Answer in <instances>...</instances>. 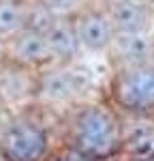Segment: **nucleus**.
I'll list each match as a JSON object with an SVG mask.
<instances>
[{
	"instance_id": "1",
	"label": "nucleus",
	"mask_w": 154,
	"mask_h": 161,
	"mask_svg": "<svg viewBox=\"0 0 154 161\" xmlns=\"http://www.w3.org/2000/svg\"><path fill=\"white\" fill-rule=\"evenodd\" d=\"M69 146L90 161H103L122 148V120L114 105L84 103L69 123Z\"/></svg>"
},
{
	"instance_id": "2",
	"label": "nucleus",
	"mask_w": 154,
	"mask_h": 161,
	"mask_svg": "<svg viewBox=\"0 0 154 161\" xmlns=\"http://www.w3.org/2000/svg\"><path fill=\"white\" fill-rule=\"evenodd\" d=\"M0 153L4 161H45L51 155L49 129L37 105L11 114L0 136Z\"/></svg>"
},
{
	"instance_id": "3",
	"label": "nucleus",
	"mask_w": 154,
	"mask_h": 161,
	"mask_svg": "<svg viewBox=\"0 0 154 161\" xmlns=\"http://www.w3.org/2000/svg\"><path fill=\"white\" fill-rule=\"evenodd\" d=\"M109 103L124 116L154 114V58L116 67L109 80Z\"/></svg>"
},
{
	"instance_id": "4",
	"label": "nucleus",
	"mask_w": 154,
	"mask_h": 161,
	"mask_svg": "<svg viewBox=\"0 0 154 161\" xmlns=\"http://www.w3.org/2000/svg\"><path fill=\"white\" fill-rule=\"evenodd\" d=\"M73 64L75 62H71V64L51 62L38 71V108H60V105H69L81 97V92L88 86V80Z\"/></svg>"
},
{
	"instance_id": "5",
	"label": "nucleus",
	"mask_w": 154,
	"mask_h": 161,
	"mask_svg": "<svg viewBox=\"0 0 154 161\" xmlns=\"http://www.w3.org/2000/svg\"><path fill=\"white\" fill-rule=\"evenodd\" d=\"M38 71L26 69L9 60L0 62V99L11 112L37 105Z\"/></svg>"
},
{
	"instance_id": "6",
	"label": "nucleus",
	"mask_w": 154,
	"mask_h": 161,
	"mask_svg": "<svg viewBox=\"0 0 154 161\" xmlns=\"http://www.w3.org/2000/svg\"><path fill=\"white\" fill-rule=\"evenodd\" d=\"M4 60L26 69L41 71L51 64V54L45 41V32L34 28H22L11 39L4 41Z\"/></svg>"
},
{
	"instance_id": "7",
	"label": "nucleus",
	"mask_w": 154,
	"mask_h": 161,
	"mask_svg": "<svg viewBox=\"0 0 154 161\" xmlns=\"http://www.w3.org/2000/svg\"><path fill=\"white\" fill-rule=\"evenodd\" d=\"M73 24H75V32L79 39V45H81V52L107 54L116 30L105 9L84 7L73 15Z\"/></svg>"
},
{
	"instance_id": "8",
	"label": "nucleus",
	"mask_w": 154,
	"mask_h": 161,
	"mask_svg": "<svg viewBox=\"0 0 154 161\" xmlns=\"http://www.w3.org/2000/svg\"><path fill=\"white\" fill-rule=\"evenodd\" d=\"M107 56L116 67H128L154 58V37L150 30H131V32H114Z\"/></svg>"
},
{
	"instance_id": "9",
	"label": "nucleus",
	"mask_w": 154,
	"mask_h": 161,
	"mask_svg": "<svg viewBox=\"0 0 154 161\" xmlns=\"http://www.w3.org/2000/svg\"><path fill=\"white\" fill-rule=\"evenodd\" d=\"M45 41L49 47L51 60L58 64L77 62L79 54H81V45L77 39L73 17H54L45 30Z\"/></svg>"
},
{
	"instance_id": "10",
	"label": "nucleus",
	"mask_w": 154,
	"mask_h": 161,
	"mask_svg": "<svg viewBox=\"0 0 154 161\" xmlns=\"http://www.w3.org/2000/svg\"><path fill=\"white\" fill-rule=\"evenodd\" d=\"M105 13L116 32L150 30L152 7L137 0H105Z\"/></svg>"
},
{
	"instance_id": "11",
	"label": "nucleus",
	"mask_w": 154,
	"mask_h": 161,
	"mask_svg": "<svg viewBox=\"0 0 154 161\" xmlns=\"http://www.w3.org/2000/svg\"><path fill=\"white\" fill-rule=\"evenodd\" d=\"M28 7L26 0H0V37L4 41L26 28Z\"/></svg>"
},
{
	"instance_id": "12",
	"label": "nucleus",
	"mask_w": 154,
	"mask_h": 161,
	"mask_svg": "<svg viewBox=\"0 0 154 161\" xmlns=\"http://www.w3.org/2000/svg\"><path fill=\"white\" fill-rule=\"evenodd\" d=\"M54 17H73L79 9H84V0H38Z\"/></svg>"
},
{
	"instance_id": "13",
	"label": "nucleus",
	"mask_w": 154,
	"mask_h": 161,
	"mask_svg": "<svg viewBox=\"0 0 154 161\" xmlns=\"http://www.w3.org/2000/svg\"><path fill=\"white\" fill-rule=\"evenodd\" d=\"M11 114H13V112L9 110V105H7L4 101L0 99V136H2L4 127L9 125V120H11Z\"/></svg>"
},
{
	"instance_id": "14",
	"label": "nucleus",
	"mask_w": 154,
	"mask_h": 161,
	"mask_svg": "<svg viewBox=\"0 0 154 161\" xmlns=\"http://www.w3.org/2000/svg\"><path fill=\"white\" fill-rule=\"evenodd\" d=\"M4 60V39L0 37V62Z\"/></svg>"
},
{
	"instance_id": "15",
	"label": "nucleus",
	"mask_w": 154,
	"mask_h": 161,
	"mask_svg": "<svg viewBox=\"0 0 154 161\" xmlns=\"http://www.w3.org/2000/svg\"><path fill=\"white\" fill-rule=\"evenodd\" d=\"M135 161H154V155H143V157H139V159Z\"/></svg>"
},
{
	"instance_id": "16",
	"label": "nucleus",
	"mask_w": 154,
	"mask_h": 161,
	"mask_svg": "<svg viewBox=\"0 0 154 161\" xmlns=\"http://www.w3.org/2000/svg\"><path fill=\"white\" fill-rule=\"evenodd\" d=\"M137 2H146V4H150V2H152V0H137Z\"/></svg>"
},
{
	"instance_id": "17",
	"label": "nucleus",
	"mask_w": 154,
	"mask_h": 161,
	"mask_svg": "<svg viewBox=\"0 0 154 161\" xmlns=\"http://www.w3.org/2000/svg\"><path fill=\"white\" fill-rule=\"evenodd\" d=\"M150 7H152V11H154V0H152V2H150Z\"/></svg>"
},
{
	"instance_id": "18",
	"label": "nucleus",
	"mask_w": 154,
	"mask_h": 161,
	"mask_svg": "<svg viewBox=\"0 0 154 161\" xmlns=\"http://www.w3.org/2000/svg\"><path fill=\"white\" fill-rule=\"evenodd\" d=\"M0 161H4V157H2V153H0Z\"/></svg>"
}]
</instances>
